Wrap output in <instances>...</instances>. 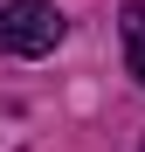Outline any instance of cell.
Masks as SVG:
<instances>
[{
	"instance_id": "cell-1",
	"label": "cell",
	"mask_w": 145,
	"mask_h": 152,
	"mask_svg": "<svg viewBox=\"0 0 145 152\" xmlns=\"http://www.w3.org/2000/svg\"><path fill=\"white\" fill-rule=\"evenodd\" d=\"M62 35H69V21L48 0H7L0 7V48L7 56H48Z\"/></svg>"
},
{
	"instance_id": "cell-2",
	"label": "cell",
	"mask_w": 145,
	"mask_h": 152,
	"mask_svg": "<svg viewBox=\"0 0 145 152\" xmlns=\"http://www.w3.org/2000/svg\"><path fill=\"white\" fill-rule=\"evenodd\" d=\"M117 28H125V62H131V76L145 83V0H131V7L117 14Z\"/></svg>"
}]
</instances>
